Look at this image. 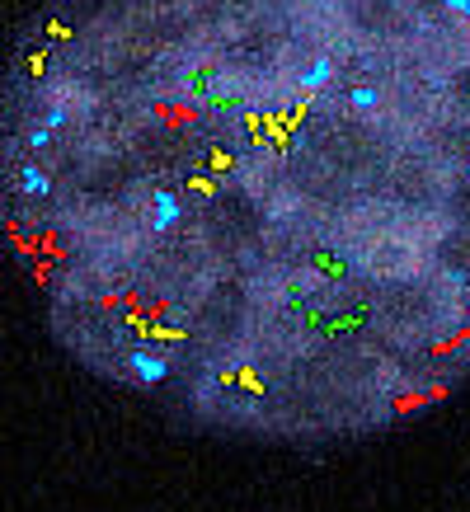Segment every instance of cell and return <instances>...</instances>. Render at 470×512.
<instances>
[{"mask_svg":"<svg viewBox=\"0 0 470 512\" xmlns=\"http://www.w3.org/2000/svg\"><path fill=\"white\" fill-rule=\"evenodd\" d=\"M0 240L174 428L320 451L470 381V0H43Z\"/></svg>","mask_w":470,"mask_h":512,"instance_id":"obj_1","label":"cell"}]
</instances>
